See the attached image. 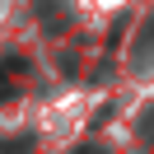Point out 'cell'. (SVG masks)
I'll use <instances>...</instances> for the list:
<instances>
[{"mask_svg":"<svg viewBox=\"0 0 154 154\" xmlns=\"http://www.w3.org/2000/svg\"><path fill=\"white\" fill-rule=\"evenodd\" d=\"M14 75H23V61H19V56H5V61H0V103L14 98V89H19Z\"/></svg>","mask_w":154,"mask_h":154,"instance_id":"6da1fadb","label":"cell"}]
</instances>
